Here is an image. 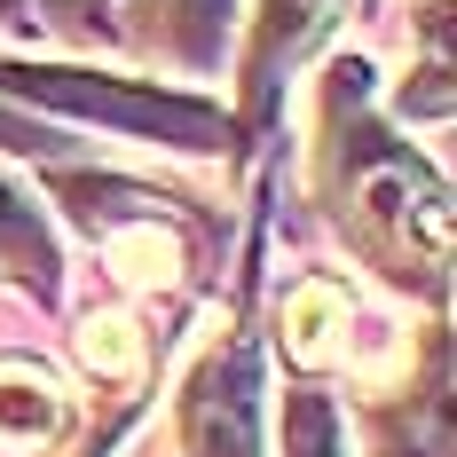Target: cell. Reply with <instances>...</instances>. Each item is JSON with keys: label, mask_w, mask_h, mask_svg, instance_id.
Instances as JSON below:
<instances>
[{"label": "cell", "mask_w": 457, "mask_h": 457, "mask_svg": "<svg viewBox=\"0 0 457 457\" xmlns=\"http://www.w3.org/2000/svg\"><path fill=\"white\" fill-rule=\"evenodd\" d=\"M347 205H355V228L395 261V276H411V269L434 276L450 261V197H442V182L418 166L411 150L363 158L355 182H347Z\"/></svg>", "instance_id": "6da1fadb"}, {"label": "cell", "mask_w": 457, "mask_h": 457, "mask_svg": "<svg viewBox=\"0 0 457 457\" xmlns=\"http://www.w3.org/2000/svg\"><path fill=\"white\" fill-rule=\"evenodd\" d=\"M0 87L32 95V103H55V111H79V119H111V127H127V135L182 142V150L221 142V111H205V103H189V95L127 87V79H95V71H0Z\"/></svg>", "instance_id": "7a4b0ae2"}, {"label": "cell", "mask_w": 457, "mask_h": 457, "mask_svg": "<svg viewBox=\"0 0 457 457\" xmlns=\"http://www.w3.org/2000/svg\"><path fill=\"white\" fill-rule=\"evenodd\" d=\"M63 395L40 370H0V450H47L63 434Z\"/></svg>", "instance_id": "3957f363"}, {"label": "cell", "mask_w": 457, "mask_h": 457, "mask_svg": "<svg viewBox=\"0 0 457 457\" xmlns=\"http://www.w3.org/2000/svg\"><path fill=\"white\" fill-rule=\"evenodd\" d=\"M339 331H347V292L316 276V284H300L292 300H284V347H292V363H331L339 355Z\"/></svg>", "instance_id": "277c9868"}, {"label": "cell", "mask_w": 457, "mask_h": 457, "mask_svg": "<svg viewBox=\"0 0 457 457\" xmlns=\"http://www.w3.org/2000/svg\"><path fill=\"white\" fill-rule=\"evenodd\" d=\"M331 8H339V0H269V24H261V55H253V87H261V95L276 87V63H292L300 47L316 40L323 24H331Z\"/></svg>", "instance_id": "5b68a950"}, {"label": "cell", "mask_w": 457, "mask_h": 457, "mask_svg": "<svg viewBox=\"0 0 457 457\" xmlns=\"http://www.w3.org/2000/svg\"><path fill=\"white\" fill-rule=\"evenodd\" d=\"M111 269L127 276V284H142V292H158V284H174V269H182V253H174V237L166 228H119L111 237Z\"/></svg>", "instance_id": "8992f818"}, {"label": "cell", "mask_w": 457, "mask_h": 457, "mask_svg": "<svg viewBox=\"0 0 457 457\" xmlns=\"http://www.w3.org/2000/svg\"><path fill=\"white\" fill-rule=\"evenodd\" d=\"M79 363L95 378H135L142 370V331L127 316H87L79 323Z\"/></svg>", "instance_id": "52a82bcc"}, {"label": "cell", "mask_w": 457, "mask_h": 457, "mask_svg": "<svg viewBox=\"0 0 457 457\" xmlns=\"http://www.w3.org/2000/svg\"><path fill=\"white\" fill-rule=\"evenodd\" d=\"M284 457H339V418L323 395H292L284 403Z\"/></svg>", "instance_id": "ba28073f"}, {"label": "cell", "mask_w": 457, "mask_h": 457, "mask_svg": "<svg viewBox=\"0 0 457 457\" xmlns=\"http://www.w3.org/2000/svg\"><path fill=\"white\" fill-rule=\"evenodd\" d=\"M0 245H8V253H32L40 269H55V253H47V228H40V213H32V205H24V197H16L8 182H0Z\"/></svg>", "instance_id": "9c48e42d"}, {"label": "cell", "mask_w": 457, "mask_h": 457, "mask_svg": "<svg viewBox=\"0 0 457 457\" xmlns=\"http://www.w3.org/2000/svg\"><path fill=\"white\" fill-rule=\"evenodd\" d=\"M0 135H8V142H16V150H32V142H47V135H16V127H0Z\"/></svg>", "instance_id": "30bf717a"}]
</instances>
